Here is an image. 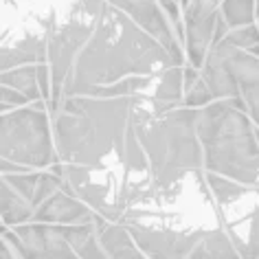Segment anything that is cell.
Returning <instances> with one entry per match:
<instances>
[{"label": "cell", "mask_w": 259, "mask_h": 259, "mask_svg": "<svg viewBox=\"0 0 259 259\" xmlns=\"http://www.w3.org/2000/svg\"><path fill=\"white\" fill-rule=\"evenodd\" d=\"M244 99H215L198 108L196 130L204 169L244 185H259V137Z\"/></svg>", "instance_id": "cell-3"}, {"label": "cell", "mask_w": 259, "mask_h": 259, "mask_svg": "<svg viewBox=\"0 0 259 259\" xmlns=\"http://www.w3.org/2000/svg\"><path fill=\"white\" fill-rule=\"evenodd\" d=\"M183 93H185V68L174 64V66L160 70L154 97H156L160 103H165V106L176 108V106H183V103H180Z\"/></svg>", "instance_id": "cell-14"}, {"label": "cell", "mask_w": 259, "mask_h": 259, "mask_svg": "<svg viewBox=\"0 0 259 259\" xmlns=\"http://www.w3.org/2000/svg\"><path fill=\"white\" fill-rule=\"evenodd\" d=\"M213 99H215V97H213L211 88L206 86V81L202 79V75L198 77L193 86L185 90V106H189V108H204V106H209Z\"/></svg>", "instance_id": "cell-20"}, {"label": "cell", "mask_w": 259, "mask_h": 259, "mask_svg": "<svg viewBox=\"0 0 259 259\" xmlns=\"http://www.w3.org/2000/svg\"><path fill=\"white\" fill-rule=\"evenodd\" d=\"M200 75H202V79L206 81V86L211 88L215 99H239V97H242V90H239L235 75L231 73L229 64H226L224 57L215 51V47H211L202 68H200Z\"/></svg>", "instance_id": "cell-11"}, {"label": "cell", "mask_w": 259, "mask_h": 259, "mask_svg": "<svg viewBox=\"0 0 259 259\" xmlns=\"http://www.w3.org/2000/svg\"><path fill=\"white\" fill-rule=\"evenodd\" d=\"M64 237L68 239V244L75 248L77 257H88V259H101L108 257V252L103 250V246L97 235L95 220L93 222H81V224H60Z\"/></svg>", "instance_id": "cell-13"}, {"label": "cell", "mask_w": 259, "mask_h": 259, "mask_svg": "<svg viewBox=\"0 0 259 259\" xmlns=\"http://www.w3.org/2000/svg\"><path fill=\"white\" fill-rule=\"evenodd\" d=\"M160 5H163V9L167 11V16H169V20L174 24V31H176V35L180 40H185V24L180 22V14H178V0H158Z\"/></svg>", "instance_id": "cell-22"}, {"label": "cell", "mask_w": 259, "mask_h": 259, "mask_svg": "<svg viewBox=\"0 0 259 259\" xmlns=\"http://www.w3.org/2000/svg\"><path fill=\"white\" fill-rule=\"evenodd\" d=\"M0 101H3V112L31 103V99L22 93V90L11 88V86H5V83H3V88H0Z\"/></svg>", "instance_id": "cell-21"}, {"label": "cell", "mask_w": 259, "mask_h": 259, "mask_svg": "<svg viewBox=\"0 0 259 259\" xmlns=\"http://www.w3.org/2000/svg\"><path fill=\"white\" fill-rule=\"evenodd\" d=\"M16 233L22 239L24 257H77L75 248L64 237L60 224L51 222H24L16 226Z\"/></svg>", "instance_id": "cell-8"}, {"label": "cell", "mask_w": 259, "mask_h": 259, "mask_svg": "<svg viewBox=\"0 0 259 259\" xmlns=\"http://www.w3.org/2000/svg\"><path fill=\"white\" fill-rule=\"evenodd\" d=\"M196 119L198 108L176 106L167 112H156L152 97L134 95L132 125L150 158L154 185H174L204 167Z\"/></svg>", "instance_id": "cell-2"}, {"label": "cell", "mask_w": 259, "mask_h": 259, "mask_svg": "<svg viewBox=\"0 0 259 259\" xmlns=\"http://www.w3.org/2000/svg\"><path fill=\"white\" fill-rule=\"evenodd\" d=\"M180 3H183V7H185V5H187V3H189V0H180Z\"/></svg>", "instance_id": "cell-23"}, {"label": "cell", "mask_w": 259, "mask_h": 259, "mask_svg": "<svg viewBox=\"0 0 259 259\" xmlns=\"http://www.w3.org/2000/svg\"><path fill=\"white\" fill-rule=\"evenodd\" d=\"M224 40L229 42V44H233V47H237V49L250 51L252 47H257V44H259V27H255V24L237 27V29L229 31Z\"/></svg>", "instance_id": "cell-19"}, {"label": "cell", "mask_w": 259, "mask_h": 259, "mask_svg": "<svg viewBox=\"0 0 259 259\" xmlns=\"http://www.w3.org/2000/svg\"><path fill=\"white\" fill-rule=\"evenodd\" d=\"M174 64H178L176 57L156 37L108 3L97 18L93 35L77 55L64 97L86 95L90 88L108 86L130 75H158Z\"/></svg>", "instance_id": "cell-1"}, {"label": "cell", "mask_w": 259, "mask_h": 259, "mask_svg": "<svg viewBox=\"0 0 259 259\" xmlns=\"http://www.w3.org/2000/svg\"><path fill=\"white\" fill-rule=\"evenodd\" d=\"M95 213L97 211L93 206H88L81 198L60 189L37 206L33 220L51 224H81V222H93Z\"/></svg>", "instance_id": "cell-9"}, {"label": "cell", "mask_w": 259, "mask_h": 259, "mask_svg": "<svg viewBox=\"0 0 259 259\" xmlns=\"http://www.w3.org/2000/svg\"><path fill=\"white\" fill-rule=\"evenodd\" d=\"M0 79H3L5 86L22 90V93L31 99V103L44 99L40 81H37V64H22V66L3 70V77H0Z\"/></svg>", "instance_id": "cell-15"}, {"label": "cell", "mask_w": 259, "mask_h": 259, "mask_svg": "<svg viewBox=\"0 0 259 259\" xmlns=\"http://www.w3.org/2000/svg\"><path fill=\"white\" fill-rule=\"evenodd\" d=\"M220 224L239 257H259V185H239L237 193L218 202Z\"/></svg>", "instance_id": "cell-5"}, {"label": "cell", "mask_w": 259, "mask_h": 259, "mask_svg": "<svg viewBox=\"0 0 259 259\" xmlns=\"http://www.w3.org/2000/svg\"><path fill=\"white\" fill-rule=\"evenodd\" d=\"M0 215H3V222L9 226L24 224L29 220H33L35 215V204L29 198H24L5 178H3V185H0Z\"/></svg>", "instance_id": "cell-12"}, {"label": "cell", "mask_w": 259, "mask_h": 259, "mask_svg": "<svg viewBox=\"0 0 259 259\" xmlns=\"http://www.w3.org/2000/svg\"><path fill=\"white\" fill-rule=\"evenodd\" d=\"M114 7H119L123 14H127L137 24H141L147 33H152L169 53L176 57L180 66H185V55L178 44V35L174 31V24L158 0H108Z\"/></svg>", "instance_id": "cell-6"}, {"label": "cell", "mask_w": 259, "mask_h": 259, "mask_svg": "<svg viewBox=\"0 0 259 259\" xmlns=\"http://www.w3.org/2000/svg\"><path fill=\"white\" fill-rule=\"evenodd\" d=\"M49 101L40 99L31 106H20L3 112L0 121V154L3 158L44 169L60 160L55 154L49 123Z\"/></svg>", "instance_id": "cell-4"}, {"label": "cell", "mask_w": 259, "mask_h": 259, "mask_svg": "<svg viewBox=\"0 0 259 259\" xmlns=\"http://www.w3.org/2000/svg\"><path fill=\"white\" fill-rule=\"evenodd\" d=\"M193 259H206V257H224V259H231V257H239V252L233 244V239L229 237L222 226L215 229L211 235H206L202 242H200L196 248L191 252Z\"/></svg>", "instance_id": "cell-16"}, {"label": "cell", "mask_w": 259, "mask_h": 259, "mask_svg": "<svg viewBox=\"0 0 259 259\" xmlns=\"http://www.w3.org/2000/svg\"><path fill=\"white\" fill-rule=\"evenodd\" d=\"M3 178L14 185L24 198H29L31 202H33L35 187H37V180H40V171L33 169V171H20V174H3Z\"/></svg>", "instance_id": "cell-18"}, {"label": "cell", "mask_w": 259, "mask_h": 259, "mask_svg": "<svg viewBox=\"0 0 259 259\" xmlns=\"http://www.w3.org/2000/svg\"><path fill=\"white\" fill-rule=\"evenodd\" d=\"M95 226H97L99 242L103 246V250L108 252V257H127V259L145 257V252L139 248L132 233H130V229L123 222H114V220L103 218L101 213H95Z\"/></svg>", "instance_id": "cell-10"}, {"label": "cell", "mask_w": 259, "mask_h": 259, "mask_svg": "<svg viewBox=\"0 0 259 259\" xmlns=\"http://www.w3.org/2000/svg\"><path fill=\"white\" fill-rule=\"evenodd\" d=\"M213 47L224 57V62L229 64L231 73L235 75L246 110H248L250 119L259 125V55L250 53L246 49L233 47L226 40H220Z\"/></svg>", "instance_id": "cell-7"}, {"label": "cell", "mask_w": 259, "mask_h": 259, "mask_svg": "<svg viewBox=\"0 0 259 259\" xmlns=\"http://www.w3.org/2000/svg\"><path fill=\"white\" fill-rule=\"evenodd\" d=\"M222 14L231 29L255 22L257 0H222Z\"/></svg>", "instance_id": "cell-17"}]
</instances>
